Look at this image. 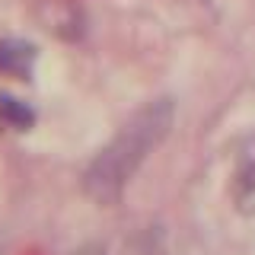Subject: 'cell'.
<instances>
[{
	"mask_svg": "<svg viewBox=\"0 0 255 255\" xmlns=\"http://www.w3.org/2000/svg\"><path fill=\"white\" fill-rule=\"evenodd\" d=\"M175 118L172 99H156L150 106L137 109L122 125V131L109 140V147L90 163L83 172V188L93 201L112 204L125 191V185L134 179L140 163L163 143Z\"/></svg>",
	"mask_w": 255,
	"mask_h": 255,
	"instance_id": "obj_1",
	"label": "cell"
},
{
	"mask_svg": "<svg viewBox=\"0 0 255 255\" xmlns=\"http://www.w3.org/2000/svg\"><path fill=\"white\" fill-rule=\"evenodd\" d=\"M233 201L243 214H255V137L239 147L233 172Z\"/></svg>",
	"mask_w": 255,
	"mask_h": 255,
	"instance_id": "obj_2",
	"label": "cell"
},
{
	"mask_svg": "<svg viewBox=\"0 0 255 255\" xmlns=\"http://www.w3.org/2000/svg\"><path fill=\"white\" fill-rule=\"evenodd\" d=\"M35 67V45L22 38H0V74L29 80Z\"/></svg>",
	"mask_w": 255,
	"mask_h": 255,
	"instance_id": "obj_3",
	"label": "cell"
},
{
	"mask_svg": "<svg viewBox=\"0 0 255 255\" xmlns=\"http://www.w3.org/2000/svg\"><path fill=\"white\" fill-rule=\"evenodd\" d=\"M45 22L51 32H58L64 38H77L80 35V13L74 6L61 3V0H51V3L45 6Z\"/></svg>",
	"mask_w": 255,
	"mask_h": 255,
	"instance_id": "obj_4",
	"label": "cell"
},
{
	"mask_svg": "<svg viewBox=\"0 0 255 255\" xmlns=\"http://www.w3.org/2000/svg\"><path fill=\"white\" fill-rule=\"evenodd\" d=\"M0 122L16 128V131H29L35 125V112H32L22 99H16L10 93H0Z\"/></svg>",
	"mask_w": 255,
	"mask_h": 255,
	"instance_id": "obj_5",
	"label": "cell"
},
{
	"mask_svg": "<svg viewBox=\"0 0 255 255\" xmlns=\"http://www.w3.org/2000/svg\"><path fill=\"white\" fill-rule=\"evenodd\" d=\"M77 255H99V252H96V249H86V252H77Z\"/></svg>",
	"mask_w": 255,
	"mask_h": 255,
	"instance_id": "obj_6",
	"label": "cell"
}]
</instances>
